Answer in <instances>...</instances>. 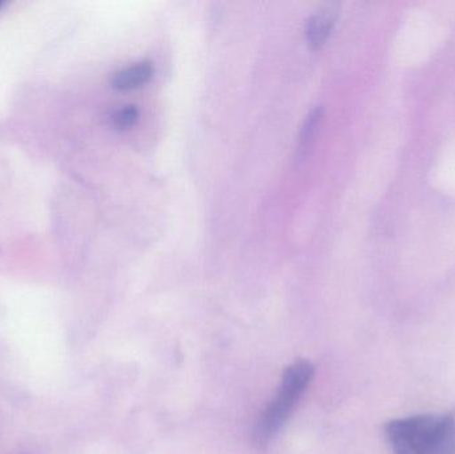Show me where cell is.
Masks as SVG:
<instances>
[{"instance_id":"3","label":"cell","mask_w":455,"mask_h":454,"mask_svg":"<svg viewBox=\"0 0 455 454\" xmlns=\"http://www.w3.org/2000/svg\"><path fill=\"white\" fill-rule=\"evenodd\" d=\"M341 15V4L328 2L309 16L305 27V39L310 50L318 51L331 40Z\"/></svg>"},{"instance_id":"1","label":"cell","mask_w":455,"mask_h":454,"mask_svg":"<svg viewBox=\"0 0 455 454\" xmlns=\"http://www.w3.org/2000/svg\"><path fill=\"white\" fill-rule=\"evenodd\" d=\"M393 454H455V416L416 415L385 426Z\"/></svg>"},{"instance_id":"6","label":"cell","mask_w":455,"mask_h":454,"mask_svg":"<svg viewBox=\"0 0 455 454\" xmlns=\"http://www.w3.org/2000/svg\"><path fill=\"white\" fill-rule=\"evenodd\" d=\"M141 112L136 104H124V106L117 107L112 109L107 115L106 120L108 127L116 132H125V131L132 130L138 125L140 120Z\"/></svg>"},{"instance_id":"5","label":"cell","mask_w":455,"mask_h":454,"mask_svg":"<svg viewBox=\"0 0 455 454\" xmlns=\"http://www.w3.org/2000/svg\"><path fill=\"white\" fill-rule=\"evenodd\" d=\"M323 112L321 107L315 106L310 109L305 116L304 123L299 128V139H297L296 155L297 159L302 160L307 157L312 149L313 143L317 138L323 122Z\"/></svg>"},{"instance_id":"7","label":"cell","mask_w":455,"mask_h":454,"mask_svg":"<svg viewBox=\"0 0 455 454\" xmlns=\"http://www.w3.org/2000/svg\"><path fill=\"white\" fill-rule=\"evenodd\" d=\"M8 7H10V2H8V0H0V15L5 12Z\"/></svg>"},{"instance_id":"4","label":"cell","mask_w":455,"mask_h":454,"mask_svg":"<svg viewBox=\"0 0 455 454\" xmlns=\"http://www.w3.org/2000/svg\"><path fill=\"white\" fill-rule=\"evenodd\" d=\"M154 76V63L151 60H139L112 72L109 85L119 92H130L148 84Z\"/></svg>"},{"instance_id":"2","label":"cell","mask_w":455,"mask_h":454,"mask_svg":"<svg viewBox=\"0 0 455 454\" xmlns=\"http://www.w3.org/2000/svg\"><path fill=\"white\" fill-rule=\"evenodd\" d=\"M313 376L315 367L305 360H299L286 368L281 378L277 394L267 405L254 426L253 440L256 444L265 445L275 439L299 402V397L307 391Z\"/></svg>"}]
</instances>
